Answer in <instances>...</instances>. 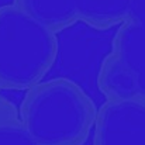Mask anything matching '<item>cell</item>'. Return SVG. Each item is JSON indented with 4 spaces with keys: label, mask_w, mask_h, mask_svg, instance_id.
I'll return each instance as SVG.
<instances>
[{
    "label": "cell",
    "mask_w": 145,
    "mask_h": 145,
    "mask_svg": "<svg viewBox=\"0 0 145 145\" xmlns=\"http://www.w3.org/2000/svg\"><path fill=\"white\" fill-rule=\"evenodd\" d=\"M128 16H140L145 17V0H133ZM127 16V17H128Z\"/></svg>",
    "instance_id": "cell-8"
},
{
    "label": "cell",
    "mask_w": 145,
    "mask_h": 145,
    "mask_svg": "<svg viewBox=\"0 0 145 145\" xmlns=\"http://www.w3.org/2000/svg\"><path fill=\"white\" fill-rule=\"evenodd\" d=\"M56 58L54 31L13 3L0 7V89L27 90L35 86Z\"/></svg>",
    "instance_id": "cell-2"
},
{
    "label": "cell",
    "mask_w": 145,
    "mask_h": 145,
    "mask_svg": "<svg viewBox=\"0 0 145 145\" xmlns=\"http://www.w3.org/2000/svg\"><path fill=\"white\" fill-rule=\"evenodd\" d=\"M0 145H38L24 127L18 107L0 95Z\"/></svg>",
    "instance_id": "cell-7"
},
{
    "label": "cell",
    "mask_w": 145,
    "mask_h": 145,
    "mask_svg": "<svg viewBox=\"0 0 145 145\" xmlns=\"http://www.w3.org/2000/svg\"><path fill=\"white\" fill-rule=\"evenodd\" d=\"M13 4L55 34L79 21L73 0H13Z\"/></svg>",
    "instance_id": "cell-5"
},
{
    "label": "cell",
    "mask_w": 145,
    "mask_h": 145,
    "mask_svg": "<svg viewBox=\"0 0 145 145\" xmlns=\"http://www.w3.org/2000/svg\"><path fill=\"white\" fill-rule=\"evenodd\" d=\"M97 107L76 82L55 78L25 90L18 116L38 145H83Z\"/></svg>",
    "instance_id": "cell-1"
},
{
    "label": "cell",
    "mask_w": 145,
    "mask_h": 145,
    "mask_svg": "<svg viewBox=\"0 0 145 145\" xmlns=\"http://www.w3.org/2000/svg\"><path fill=\"white\" fill-rule=\"evenodd\" d=\"M97 86L107 99L145 101V17L128 16L118 25L99 68Z\"/></svg>",
    "instance_id": "cell-3"
},
{
    "label": "cell",
    "mask_w": 145,
    "mask_h": 145,
    "mask_svg": "<svg viewBox=\"0 0 145 145\" xmlns=\"http://www.w3.org/2000/svg\"><path fill=\"white\" fill-rule=\"evenodd\" d=\"M133 0H73L79 21L92 28L108 30L120 25L128 16Z\"/></svg>",
    "instance_id": "cell-6"
},
{
    "label": "cell",
    "mask_w": 145,
    "mask_h": 145,
    "mask_svg": "<svg viewBox=\"0 0 145 145\" xmlns=\"http://www.w3.org/2000/svg\"><path fill=\"white\" fill-rule=\"evenodd\" d=\"M93 145H145V101L107 99L97 108Z\"/></svg>",
    "instance_id": "cell-4"
}]
</instances>
